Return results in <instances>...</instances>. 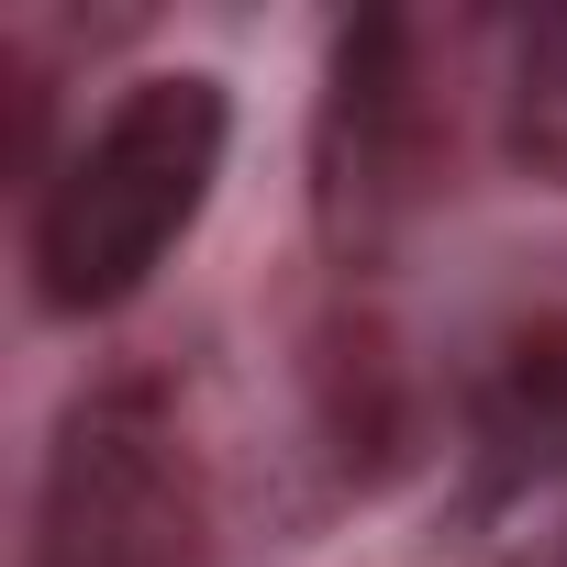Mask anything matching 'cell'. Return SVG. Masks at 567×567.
Instances as JSON below:
<instances>
[{
  "label": "cell",
  "mask_w": 567,
  "mask_h": 567,
  "mask_svg": "<svg viewBox=\"0 0 567 567\" xmlns=\"http://www.w3.org/2000/svg\"><path fill=\"white\" fill-rule=\"evenodd\" d=\"M556 567H567V556H556Z\"/></svg>",
  "instance_id": "obj_7"
},
{
  "label": "cell",
  "mask_w": 567,
  "mask_h": 567,
  "mask_svg": "<svg viewBox=\"0 0 567 567\" xmlns=\"http://www.w3.org/2000/svg\"><path fill=\"white\" fill-rule=\"evenodd\" d=\"M423 167H434L423 34L401 12H357L334 34L323 101H312V234L346 278L401 245V223L423 212Z\"/></svg>",
  "instance_id": "obj_3"
},
{
  "label": "cell",
  "mask_w": 567,
  "mask_h": 567,
  "mask_svg": "<svg viewBox=\"0 0 567 567\" xmlns=\"http://www.w3.org/2000/svg\"><path fill=\"white\" fill-rule=\"evenodd\" d=\"M312 401H323V445H334V467H346L357 489H379L390 467H412L423 412H412V379H401V357H390L379 323H334V334H323Z\"/></svg>",
  "instance_id": "obj_5"
},
{
  "label": "cell",
  "mask_w": 567,
  "mask_h": 567,
  "mask_svg": "<svg viewBox=\"0 0 567 567\" xmlns=\"http://www.w3.org/2000/svg\"><path fill=\"white\" fill-rule=\"evenodd\" d=\"M467 467H478V501H523L534 478L567 467V323L501 346V368L467 401Z\"/></svg>",
  "instance_id": "obj_4"
},
{
  "label": "cell",
  "mask_w": 567,
  "mask_h": 567,
  "mask_svg": "<svg viewBox=\"0 0 567 567\" xmlns=\"http://www.w3.org/2000/svg\"><path fill=\"white\" fill-rule=\"evenodd\" d=\"M223 145H234V101H223L212 68H156V79H134V90L56 156V178L34 189V223H23L34 301H45L56 323L123 312L145 278L178 256V234L212 212Z\"/></svg>",
  "instance_id": "obj_1"
},
{
  "label": "cell",
  "mask_w": 567,
  "mask_h": 567,
  "mask_svg": "<svg viewBox=\"0 0 567 567\" xmlns=\"http://www.w3.org/2000/svg\"><path fill=\"white\" fill-rule=\"evenodd\" d=\"M501 156L545 189H567V0L523 12L501 45Z\"/></svg>",
  "instance_id": "obj_6"
},
{
  "label": "cell",
  "mask_w": 567,
  "mask_h": 567,
  "mask_svg": "<svg viewBox=\"0 0 567 567\" xmlns=\"http://www.w3.org/2000/svg\"><path fill=\"white\" fill-rule=\"evenodd\" d=\"M23 567H200V467L167 390L101 379L56 412Z\"/></svg>",
  "instance_id": "obj_2"
}]
</instances>
